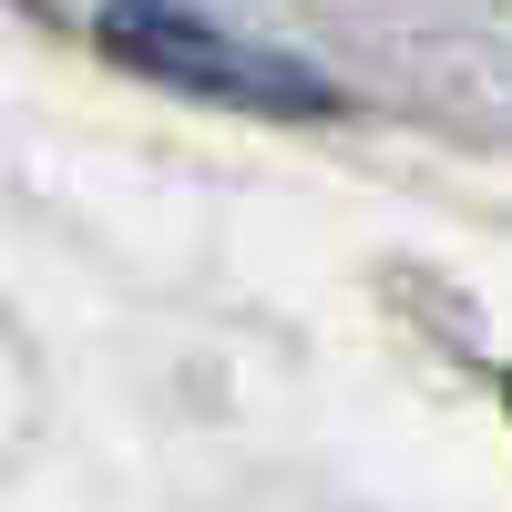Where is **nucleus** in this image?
I'll return each instance as SVG.
<instances>
[{
    "label": "nucleus",
    "instance_id": "2",
    "mask_svg": "<svg viewBox=\"0 0 512 512\" xmlns=\"http://www.w3.org/2000/svg\"><path fill=\"white\" fill-rule=\"evenodd\" d=\"M502 410H512V369H502Z\"/></svg>",
    "mask_w": 512,
    "mask_h": 512
},
{
    "label": "nucleus",
    "instance_id": "1",
    "mask_svg": "<svg viewBox=\"0 0 512 512\" xmlns=\"http://www.w3.org/2000/svg\"><path fill=\"white\" fill-rule=\"evenodd\" d=\"M93 41L123 72L164 82V93H195V103H226V113H338L328 72H308L297 52H277V41H236L216 21H185V11H164V0H113L93 21Z\"/></svg>",
    "mask_w": 512,
    "mask_h": 512
}]
</instances>
